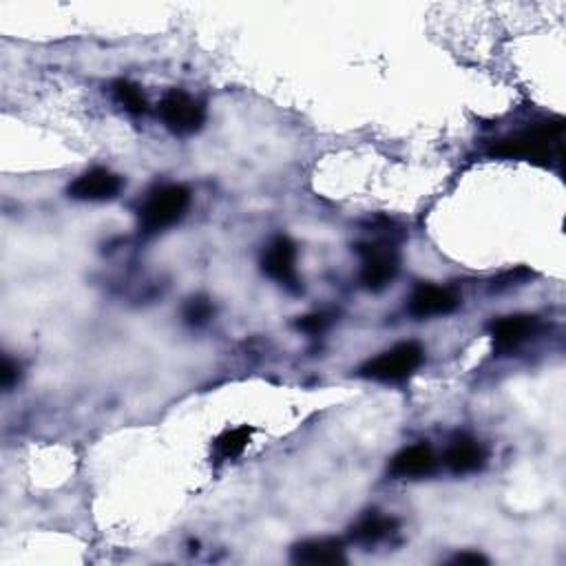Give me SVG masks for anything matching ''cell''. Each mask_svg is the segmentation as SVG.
Listing matches in <instances>:
<instances>
[{"label":"cell","instance_id":"6da1fadb","mask_svg":"<svg viewBox=\"0 0 566 566\" xmlns=\"http://www.w3.org/2000/svg\"><path fill=\"white\" fill-rule=\"evenodd\" d=\"M562 131L564 122H544L538 127L513 133L491 144V157H507V160H527L551 166V162H562Z\"/></svg>","mask_w":566,"mask_h":566},{"label":"cell","instance_id":"7a4b0ae2","mask_svg":"<svg viewBox=\"0 0 566 566\" xmlns=\"http://www.w3.org/2000/svg\"><path fill=\"white\" fill-rule=\"evenodd\" d=\"M191 206V193L186 186L173 184L155 191L140 211V224L146 235L162 233V230L175 226L186 215Z\"/></svg>","mask_w":566,"mask_h":566},{"label":"cell","instance_id":"3957f363","mask_svg":"<svg viewBox=\"0 0 566 566\" xmlns=\"http://www.w3.org/2000/svg\"><path fill=\"white\" fill-rule=\"evenodd\" d=\"M425 359V352L418 343L407 341L396 345V348L387 350L379 356H374L359 370L361 376L379 383H401L421 368Z\"/></svg>","mask_w":566,"mask_h":566},{"label":"cell","instance_id":"277c9868","mask_svg":"<svg viewBox=\"0 0 566 566\" xmlns=\"http://www.w3.org/2000/svg\"><path fill=\"white\" fill-rule=\"evenodd\" d=\"M361 255V281L365 288L379 292L390 286L398 272V255L392 244L376 241V244L359 246Z\"/></svg>","mask_w":566,"mask_h":566},{"label":"cell","instance_id":"5b68a950","mask_svg":"<svg viewBox=\"0 0 566 566\" xmlns=\"http://www.w3.org/2000/svg\"><path fill=\"white\" fill-rule=\"evenodd\" d=\"M160 115L169 131L175 135H191L202 129L206 120V109L202 102L188 96L184 91H169L160 102Z\"/></svg>","mask_w":566,"mask_h":566},{"label":"cell","instance_id":"8992f818","mask_svg":"<svg viewBox=\"0 0 566 566\" xmlns=\"http://www.w3.org/2000/svg\"><path fill=\"white\" fill-rule=\"evenodd\" d=\"M122 177L115 175L107 169H93L85 175H80L76 182H73L67 193L73 199H80V202H107V199L118 197L122 191Z\"/></svg>","mask_w":566,"mask_h":566},{"label":"cell","instance_id":"52a82bcc","mask_svg":"<svg viewBox=\"0 0 566 566\" xmlns=\"http://www.w3.org/2000/svg\"><path fill=\"white\" fill-rule=\"evenodd\" d=\"M261 268H264L270 279L279 281L281 286L297 288V248L288 237H277L268 246L264 259H261Z\"/></svg>","mask_w":566,"mask_h":566},{"label":"cell","instance_id":"ba28073f","mask_svg":"<svg viewBox=\"0 0 566 566\" xmlns=\"http://www.w3.org/2000/svg\"><path fill=\"white\" fill-rule=\"evenodd\" d=\"M460 306V299L454 290L440 286H418L410 299V314L416 319L445 317Z\"/></svg>","mask_w":566,"mask_h":566},{"label":"cell","instance_id":"9c48e42d","mask_svg":"<svg viewBox=\"0 0 566 566\" xmlns=\"http://www.w3.org/2000/svg\"><path fill=\"white\" fill-rule=\"evenodd\" d=\"M436 465L438 460L436 454L432 452V447L421 443L398 452L390 463V474L394 478H423L434 474Z\"/></svg>","mask_w":566,"mask_h":566},{"label":"cell","instance_id":"30bf717a","mask_svg":"<svg viewBox=\"0 0 566 566\" xmlns=\"http://www.w3.org/2000/svg\"><path fill=\"white\" fill-rule=\"evenodd\" d=\"M538 326L536 317H527V314H516V317H505L491 326V337L498 352H511L516 350L520 343L527 341L533 330Z\"/></svg>","mask_w":566,"mask_h":566},{"label":"cell","instance_id":"8fae6325","mask_svg":"<svg viewBox=\"0 0 566 566\" xmlns=\"http://www.w3.org/2000/svg\"><path fill=\"white\" fill-rule=\"evenodd\" d=\"M292 562L310 566L345 564V551L339 540H306L292 547Z\"/></svg>","mask_w":566,"mask_h":566},{"label":"cell","instance_id":"7c38bea8","mask_svg":"<svg viewBox=\"0 0 566 566\" xmlns=\"http://www.w3.org/2000/svg\"><path fill=\"white\" fill-rule=\"evenodd\" d=\"M485 463V452L482 447L471 438H458L452 445L447 447L445 452V465L452 474H471V471H478Z\"/></svg>","mask_w":566,"mask_h":566},{"label":"cell","instance_id":"4fadbf2b","mask_svg":"<svg viewBox=\"0 0 566 566\" xmlns=\"http://www.w3.org/2000/svg\"><path fill=\"white\" fill-rule=\"evenodd\" d=\"M398 522L394 518L379 516V513H370L365 516L356 527L352 529V540L361 544H376L385 538H390L396 531Z\"/></svg>","mask_w":566,"mask_h":566},{"label":"cell","instance_id":"5bb4252c","mask_svg":"<svg viewBox=\"0 0 566 566\" xmlns=\"http://www.w3.org/2000/svg\"><path fill=\"white\" fill-rule=\"evenodd\" d=\"M250 434H253V429H250V427L228 429V432H224L222 436L217 438V443H215L217 456L224 458V460L237 458L246 449L248 440H250Z\"/></svg>","mask_w":566,"mask_h":566},{"label":"cell","instance_id":"9a60e30c","mask_svg":"<svg viewBox=\"0 0 566 566\" xmlns=\"http://www.w3.org/2000/svg\"><path fill=\"white\" fill-rule=\"evenodd\" d=\"M113 96L118 100L124 109L133 115H142L149 109V104H146L144 93L138 85H133L129 80H118L113 85Z\"/></svg>","mask_w":566,"mask_h":566},{"label":"cell","instance_id":"2e32d148","mask_svg":"<svg viewBox=\"0 0 566 566\" xmlns=\"http://www.w3.org/2000/svg\"><path fill=\"white\" fill-rule=\"evenodd\" d=\"M213 314H215V308L208 297H191L184 303V310H182L184 323L191 328L206 326V323L213 319Z\"/></svg>","mask_w":566,"mask_h":566},{"label":"cell","instance_id":"e0dca14e","mask_svg":"<svg viewBox=\"0 0 566 566\" xmlns=\"http://www.w3.org/2000/svg\"><path fill=\"white\" fill-rule=\"evenodd\" d=\"M18 379H20V368L12 359H9V356H5L3 368H0V383H3L5 390H12V387L18 383Z\"/></svg>","mask_w":566,"mask_h":566},{"label":"cell","instance_id":"ac0fdd59","mask_svg":"<svg viewBox=\"0 0 566 566\" xmlns=\"http://www.w3.org/2000/svg\"><path fill=\"white\" fill-rule=\"evenodd\" d=\"M326 326H328V319L323 317V314H312V317H303L299 321V328L306 332H321V330H326Z\"/></svg>","mask_w":566,"mask_h":566},{"label":"cell","instance_id":"d6986e66","mask_svg":"<svg viewBox=\"0 0 566 566\" xmlns=\"http://www.w3.org/2000/svg\"><path fill=\"white\" fill-rule=\"evenodd\" d=\"M454 564H487V558L480 553H458Z\"/></svg>","mask_w":566,"mask_h":566}]
</instances>
